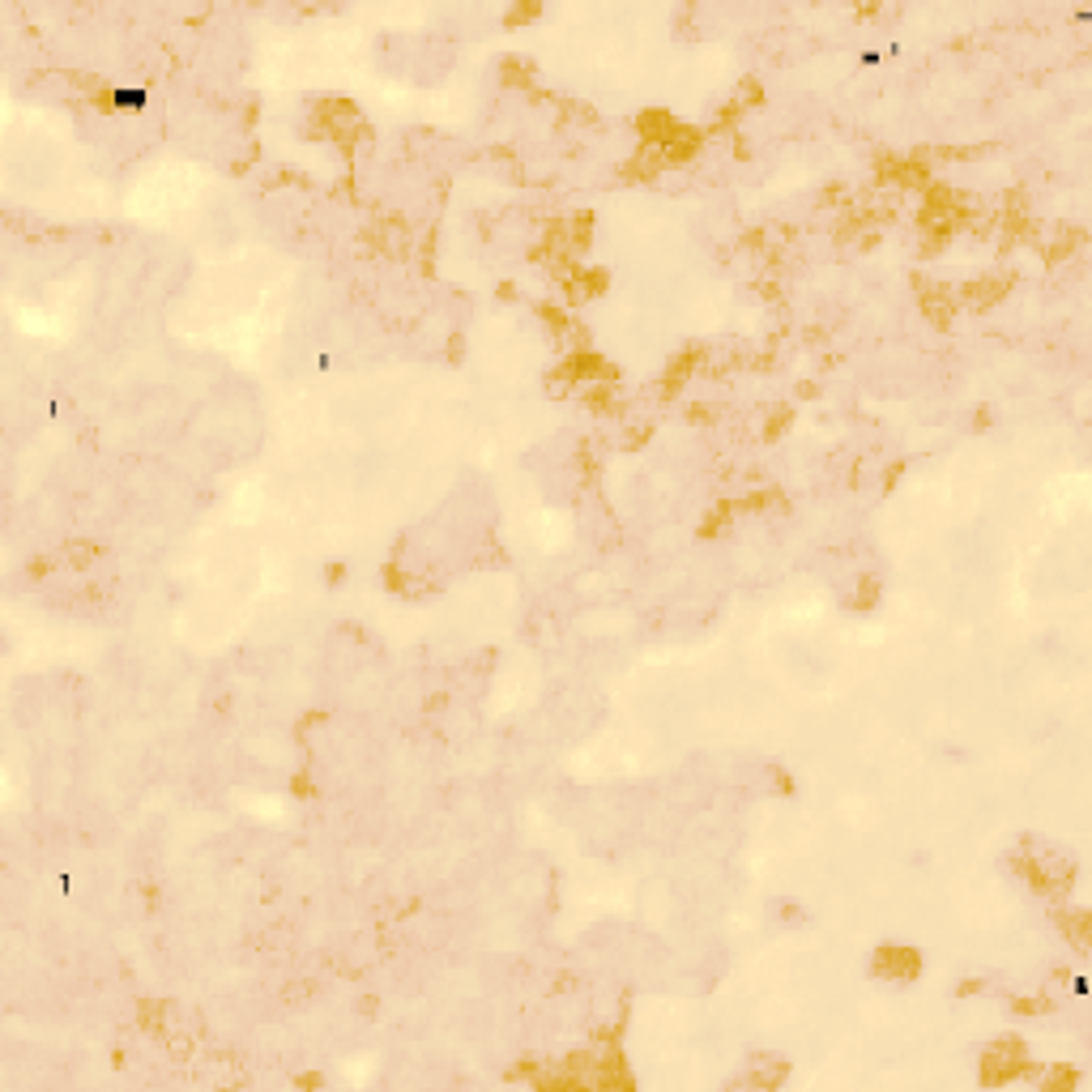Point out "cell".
<instances>
[{
  "label": "cell",
  "instance_id": "obj_1",
  "mask_svg": "<svg viewBox=\"0 0 1092 1092\" xmlns=\"http://www.w3.org/2000/svg\"><path fill=\"white\" fill-rule=\"evenodd\" d=\"M641 129H645V137L653 141V145H661L666 149V159H688V154L700 145V133L696 129H683V124H674L666 112H649V116H641Z\"/></svg>",
  "mask_w": 1092,
  "mask_h": 1092
},
{
  "label": "cell",
  "instance_id": "obj_2",
  "mask_svg": "<svg viewBox=\"0 0 1092 1092\" xmlns=\"http://www.w3.org/2000/svg\"><path fill=\"white\" fill-rule=\"evenodd\" d=\"M1024 1067H1028V1059H1024L1020 1042H999L995 1050H985V1079H991V1084H1007Z\"/></svg>",
  "mask_w": 1092,
  "mask_h": 1092
},
{
  "label": "cell",
  "instance_id": "obj_3",
  "mask_svg": "<svg viewBox=\"0 0 1092 1092\" xmlns=\"http://www.w3.org/2000/svg\"><path fill=\"white\" fill-rule=\"evenodd\" d=\"M875 973H879V977L909 981V977L922 973V956L909 952V948H879V952H875Z\"/></svg>",
  "mask_w": 1092,
  "mask_h": 1092
},
{
  "label": "cell",
  "instance_id": "obj_4",
  "mask_svg": "<svg viewBox=\"0 0 1092 1092\" xmlns=\"http://www.w3.org/2000/svg\"><path fill=\"white\" fill-rule=\"evenodd\" d=\"M534 14H538L534 5H530V9H516V14H508V22H526V18H534Z\"/></svg>",
  "mask_w": 1092,
  "mask_h": 1092
}]
</instances>
